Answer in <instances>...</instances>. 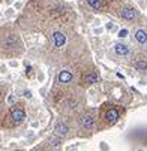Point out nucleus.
<instances>
[{
	"label": "nucleus",
	"mask_w": 147,
	"mask_h": 151,
	"mask_svg": "<svg viewBox=\"0 0 147 151\" xmlns=\"http://www.w3.org/2000/svg\"><path fill=\"white\" fill-rule=\"evenodd\" d=\"M72 78H74V75L71 73L69 70H62V72L59 73L57 80H59V82L66 84V82H71V81H72Z\"/></svg>",
	"instance_id": "obj_6"
},
{
	"label": "nucleus",
	"mask_w": 147,
	"mask_h": 151,
	"mask_svg": "<svg viewBox=\"0 0 147 151\" xmlns=\"http://www.w3.org/2000/svg\"><path fill=\"white\" fill-rule=\"evenodd\" d=\"M54 132H56V135H59V136H65L66 133H68V126H66V124H63V123H59L57 126L54 127Z\"/></svg>",
	"instance_id": "obj_11"
},
{
	"label": "nucleus",
	"mask_w": 147,
	"mask_h": 151,
	"mask_svg": "<svg viewBox=\"0 0 147 151\" xmlns=\"http://www.w3.org/2000/svg\"><path fill=\"white\" fill-rule=\"evenodd\" d=\"M80 123H81V126H83L84 129H92L93 126H95V118L87 114V115H83V117H81Z\"/></svg>",
	"instance_id": "obj_5"
},
{
	"label": "nucleus",
	"mask_w": 147,
	"mask_h": 151,
	"mask_svg": "<svg viewBox=\"0 0 147 151\" xmlns=\"http://www.w3.org/2000/svg\"><path fill=\"white\" fill-rule=\"evenodd\" d=\"M18 43V39H17V36L15 35H9L8 37H6V41H5V48L6 49H11V48H14L15 45Z\"/></svg>",
	"instance_id": "obj_8"
},
{
	"label": "nucleus",
	"mask_w": 147,
	"mask_h": 151,
	"mask_svg": "<svg viewBox=\"0 0 147 151\" xmlns=\"http://www.w3.org/2000/svg\"><path fill=\"white\" fill-rule=\"evenodd\" d=\"M135 69L140 72H146L147 70V58L144 57H138L135 60Z\"/></svg>",
	"instance_id": "obj_7"
},
{
	"label": "nucleus",
	"mask_w": 147,
	"mask_h": 151,
	"mask_svg": "<svg viewBox=\"0 0 147 151\" xmlns=\"http://www.w3.org/2000/svg\"><path fill=\"white\" fill-rule=\"evenodd\" d=\"M137 15H138V14H137V11L134 9V8H123V9H122V18L128 19V21L135 19Z\"/></svg>",
	"instance_id": "obj_3"
},
{
	"label": "nucleus",
	"mask_w": 147,
	"mask_h": 151,
	"mask_svg": "<svg viewBox=\"0 0 147 151\" xmlns=\"http://www.w3.org/2000/svg\"><path fill=\"white\" fill-rule=\"evenodd\" d=\"M53 41H54L57 48H62L66 43V36H65V33H62V31H54V33H53Z\"/></svg>",
	"instance_id": "obj_1"
},
{
	"label": "nucleus",
	"mask_w": 147,
	"mask_h": 151,
	"mask_svg": "<svg viewBox=\"0 0 147 151\" xmlns=\"http://www.w3.org/2000/svg\"><path fill=\"white\" fill-rule=\"evenodd\" d=\"M99 81V76L96 72H90V73H87L84 76V84H95Z\"/></svg>",
	"instance_id": "obj_10"
},
{
	"label": "nucleus",
	"mask_w": 147,
	"mask_h": 151,
	"mask_svg": "<svg viewBox=\"0 0 147 151\" xmlns=\"http://www.w3.org/2000/svg\"><path fill=\"white\" fill-rule=\"evenodd\" d=\"M24 118H26V114L23 112L21 109H18V108H17V109L12 111V120H14L15 123H21Z\"/></svg>",
	"instance_id": "obj_9"
},
{
	"label": "nucleus",
	"mask_w": 147,
	"mask_h": 151,
	"mask_svg": "<svg viewBox=\"0 0 147 151\" xmlns=\"http://www.w3.org/2000/svg\"><path fill=\"white\" fill-rule=\"evenodd\" d=\"M15 14V11L14 9H12V8H9L8 11H6V15H8V17H12V15H14Z\"/></svg>",
	"instance_id": "obj_15"
},
{
	"label": "nucleus",
	"mask_w": 147,
	"mask_h": 151,
	"mask_svg": "<svg viewBox=\"0 0 147 151\" xmlns=\"http://www.w3.org/2000/svg\"><path fill=\"white\" fill-rule=\"evenodd\" d=\"M105 27H107V30H113V29H114V24H113V23H108V24L105 25Z\"/></svg>",
	"instance_id": "obj_16"
},
{
	"label": "nucleus",
	"mask_w": 147,
	"mask_h": 151,
	"mask_svg": "<svg viewBox=\"0 0 147 151\" xmlns=\"http://www.w3.org/2000/svg\"><path fill=\"white\" fill-rule=\"evenodd\" d=\"M128 33H129L128 29H122V30H119L117 36H119V37H126V36H128Z\"/></svg>",
	"instance_id": "obj_14"
},
{
	"label": "nucleus",
	"mask_w": 147,
	"mask_h": 151,
	"mask_svg": "<svg viewBox=\"0 0 147 151\" xmlns=\"http://www.w3.org/2000/svg\"><path fill=\"white\" fill-rule=\"evenodd\" d=\"M134 36H135V41H137L140 45H146V43H147V31H146L144 29H138Z\"/></svg>",
	"instance_id": "obj_4"
},
{
	"label": "nucleus",
	"mask_w": 147,
	"mask_h": 151,
	"mask_svg": "<svg viewBox=\"0 0 147 151\" xmlns=\"http://www.w3.org/2000/svg\"><path fill=\"white\" fill-rule=\"evenodd\" d=\"M86 3H87L90 8H93V9H99L101 8V0H86Z\"/></svg>",
	"instance_id": "obj_13"
},
{
	"label": "nucleus",
	"mask_w": 147,
	"mask_h": 151,
	"mask_svg": "<svg viewBox=\"0 0 147 151\" xmlns=\"http://www.w3.org/2000/svg\"><path fill=\"white\" fill-rule=\"evenodd\" d=\"M107 120H108V121H116V120H119V111L114 109V108H111L108 112H107Z\"/></svg>",
	"instance_id": "obj_12"
},
{
	"label": "nucleus",
	"mask_w": 147,
	"mask_h": 151,
	"mask_svg": "<svg viewBox=\"0 0 147 151\" xmlns=\"http://www.w3.org/2000/svg\"><path fill=\"white\" fill-rule=\"evenodd\" d=\"M114 52L120 57H126V55H129L131 49H129L128 45H125V43H116L114 45Z\"/></svg>",
	"instance_id": "obj_2"
}]
</instances>
